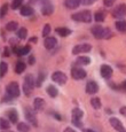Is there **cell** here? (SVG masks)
I'll return each instance as SVG.
<instances>
[{"mask_svg": "<svg viewBox=\"0 0 126 132\" xmlns=\"http://www.w3.org/2000/svg\"><path fill=\"white\" fill-rule=\"evenodd\" d=\"M78 65H88L91 63V59L88 56H79L76 61Z\"/></svg>", "mask_w": 126, "mask_h": 132, "instance_id": "cell-25", "label": "cell"}, {"mask_svg": "<svg viewBox=\"0 0 126 132\" xmlns=\"http://www.w3.org/2000/svg\"><path fill=\"white\" fill-rule=\"evenodd\" d=\"M64 132H76V131L74 130V129H71V128H67L64 130Z\"/></svg>", "mask_w": 126, "mask_h": 132, "instance_id": "cell-46", "label": "cell"}, {"mask_svg": "<svg viewBox=\"0 0 126 132\" xmlns=\"http://www.w3.org/2000/svg\"><path fill=\"white\" fill-rule=\"evenodd\" d=\"M16 36H17V38H20V39H25L28 36L26 29H25V28H20L16 32Z\"/></svg>", "mask_w": 126, "mask_h": 132, "instance_id": "cell-31", "label": "cell"}, {"mask_svg": "<svg viewBox=\"0 0 126 132\" xmlns=\"http://www.w3.org/2000/svg\"><path fill=\"white\" fill-rule=\"evenodd\" d=\"M36 86V79L32 75H28L24 78V84H23V92L26 96H30L32 93V90Z\"/></svg>", "mask_w": 126, "mask_h": 132, "instance_id": "cell-3", "label": "cell"}, {"mask_svg": "<svg viewBox=\"0 0 126 132\" xmlns=\"http://www.w3.org/2000/svg\"><path fill=\"white\" fill-rule=\"evenodd\" d=\"M83 132H95V131L91 130V129H84V130H83Z\"/></svg>", "mask_w": 126, "mask_h": 132, "instance_id": "cell-47", "label": "cell"}, {"mask_svg": "<svg viewBox=\"0 0 126 132\" xmlns=\"http://www.w3.org/2000/svg\"><path fill=\"white\" fill-rule=\"evenodd\" d=\"M46 91H47V94H48L50 98H55V96H57V94H59V90H57L54 85H48Z\"/></svg>", "mask_w": 126, "mask_h": 132, "instance_id": "cell-23", "label": "cell"}, {"mask_svg": "<svg viewBox=\"0 0 126 132\" xmlns=\"http://www.w3.org/2000/svg\"><path fill=\"white\" fill-rule=\"evenodd\" d=\"M111 15L117 20L118 19L122 20L123 17H125L126 16V5L120 4V5H118L117 7H115L111 12Z\"/></svg>", "mask_w": 126, "mask_h": 132, "instance_id": "cell-6", "label": "cell"}, {"mask_svg": "<svg viewBox=\"0 0 126 132\" xmlns=\"http://www.w3.org/2000/svg\"><path fill=\"white\" fill-rule=\"evenodd\" d=\"M116 2V0H103V4L105 7H111L113 6V4Z\"/></svg>", "mask_w": 126, "mask_h": 132, "instance_id": "cell-38", "label": "cell"}, {"mask_svg": "<svg viewBox=\"0 0 126 132\" xmlns=\"http://www.w3.org/2000/svg\"><path fill=\"white\" fill-rule=\"evenodd\" d=\"M29 64H30V65H33V64H34V57L32 56V55L29 57Z\"/></svg>", "mask_w": 126, "mask_h": 132, "instance_id": "cell-43", "label": "cell"}, {"mask_svg": "<svg viewBox=\"0 0 126 132\" xmlns=\"http://www.w3.org/2000/svg\"><path fill=\"white\" fill-rule=\"evenodd\" d=\"M25 68H26V64H25L23 61H17L16 64H15V72L17 75H21L22 72H24Z\"/></svg>", "mask_w": 126, "mask_h": 132, "instance_id": "cell-20", "label": "cell"}, {"mask_svg": "<svg viewBox=\"0 0 126 132\" xmlns=\"http://www.w3.org/2000/svg\"><path fill=\"white\" fill-rule=\"evenodd\" d=\"M8 4H4L1 7V13H0V16H1V19H4L5 16H6L7 12H8Z\"/></svg>", "mask_w": 126, "mask_h": 132, "instance_id": "cell-35", "label": "cell"}, {"mask_svg": "<svg viewBox=\"0 0 126 132\" xmlns=\"http://www.w3.org/2000/svg\"><path fill=\"white\" fill-rule=\"evenodd\" d=\"M109 122H110V124H111V126L117 132H126V129L124 128L123 123L119 120H118V118L111 117V118H109Z\"/></svg>", "mask_w": 126, "mask_h": 132, "instance_id": "cell-10", "label": "cell"}, {"mask_svg": "<svg viewBox=\"0 0 126 132\" xmlns=\"http://www.w3.org/2000/svg\"><path fill=\"white\" fill-rule=\"evenodd\" d=\"M53 116H54V117H56V120H59V121H61V120H62L61 116H60L59 114H56V113H53Z\"/></svg>", "mask_w": 126, "mask_h": 132, "instance_id": "cell-45", "label": "cell"}, {"mask_svg": "<svg viewBox=\"0 0 126 132\" xmlns=\"http://www.w3.org/2000/svg\"><path fill=\"white\" fill-rule=\"evenodd\" d=\"M34 109L30 108V107H25L24 108V115H25V118L28 120L30 124L32 126H38V121H37V117H36V113H34Z\"/></svg>", "mask_w": 126, "mask_h": 132, "instance_id": "cell-5", "label": "cell"}, {"mask_svg": "<svg viewBox=\"0 0 126 132\" xmlns=\"http://www.w3.org/2000/svg\"><path fill=\"white\" fill-rule=\"evenodd\" d=\"M7 116H8L11 123L17 124V122H19V113L16 111V109H14V108L9 109V110L7 111Z\"/></svg>", "mask_w": 126, "mask_h": 132, "instance_id": "cell-15", "label": "cell"}, {"mask_svg": "<svg viewBox=\"0 0 126 132\" xmlns=\"http://www.w3.org/2000/svg\"><path fill=\"white\" fill-rule=\"evenodd\" d=\"M112 68L110 67V65H108V64H103V65H101V68H100V73H101V76H102L103 78H110L112 76Z\"/></svg>", "mask_w": 126, "mask_h": 132, "instance_id": "cell-12", "label": "cell"}, {"mask_svg": "<svg viewBox=\"0 0 126 132\" xmlns=\"http://www.w3.org/2000/svg\"><path fill=\"white\" fill-rule=\"evenodd\" d=\"M49 34H50V25L49 24H45L44 29H42V36L46 38V37L49 36Z\"/></svg>", "mask_w": 126, "mask_h": 132, "instance_id": "cell-34", "label": "cell"}, {"mask_svg": "<svg viewBox=\"0 0 126 132\" xmlns=\"http://www.w3.org/2000/svg\"><path fill=\"white\" fill-rule=\"evenodd\" d=\"M55 32L61 37H68L69 35H71V30L68 29V28H65V27L56 28V29H55Z\"/></svg>", "mask_w": 126, "mask_h": 132, "instance_id": "cell-19", "label": "cell"}, {"mask_svg": "<svg viewBox=\"0 0 126 132\" xmlns=\"http://www.w3.org/2000/svg\"><path fill=\"white\" fill-rule=\"evenodd\" d=\"M82 4V0H65L64 5L68 9H75Z\"/></svg>", "mask_w": 126, "mask_h": 132, "instance_id": "cell-18", "label": "cell"}, {"mask_svg": "<svg viewBox=\"0 0 126 132\" xmlns=\"http://www.w3.org/2000/svg\"><path fill=\"white\" fill-rule=\"evenodd\" d=\"M9 55H11V50H9V47H5L2 56H4V57H9Z\"/></svg>", "mask_w": 126, "mask_h": 132, "instance_id": "cell-39", "label": "cell"}, {"mask_svg": "<svg viewBox=\"0 0 126 132\" xmlns=\"http://www.w3.org/2000/svg\"><path fill=\"white\" fill-rule=\"evenodd\" d=\"M2 132H13V131H11V130H9V131H5V130H4Z\"/></svg>", "mask_w": 126, "mask_h": 132, "instance_id": "cell-49", "label": "cell"}, {"mask_svg": "<svg viewBox=\"0 0 126 132\" xmlns=\"http://www.w3.org/2000/svg\"><path fill=\"white\" fill-rule=\"evenodd\" d=\"M13 51H14V53L16 55H19V56H23V55H26L30 53V51H31V46L30 45H28V46H24L22 48H16L14 47L13 48Z\"/></svg>", "mask_w": 126, "mask_h": 132, "instance_id": "cell-17", "label": "cell"}, {"mask_svg": "<svg viewBox=\"0 0 126 132\" xmlns=\"http://www.w3.org/2000/svg\"><path fill=\"white\" fill-rule=\"evenodd\" d=\"M52 80L59 85H64L65 83L68 82V77L64 72L55 71V72H53V75H52Z\"/></svg>", "mask_w": 126, "mask_h": 132, "instance_id": "cell-7", "label": "cell"}, {"mask_svg": "<svg viewBox=\"0 0 126 132\" xmlns=\"http://www.w3.org/2000/svg\"><path fill=\"white\" fill-rule=\"evenodd\" d=\"M0 128L2 130H8L11 128V124H9V120H6V118H1L0 120Z\"/></svg>", "mask_w": 126, "mask_h": 132, "instance_id": "cell-32", "label": "cell"}, {"mask_svg": "<svg viewBox=\"0 0 126 132\" xmlns=\"http://www.w3.org/2000/svg\"><path fill=\"white\" fill-rule=\"evenodd\" d=\"M71 122L74 123V125H76L77 128H79V129H83V123L80 122V120H75V118H72Z\"/></svg>", "mask_w": 126, "mask_h": 132, "instance_id": "cell-37", "label": "cell"}, {"mask_svg": "<svg viewBox=\"0 0 126 132\" xmlns=\"http://www.w3.org/2000/svg\"><path fill=\"white\" fill-rule=\"evenodd\" d=\"M7 70H8V65H7V63L5 61H2L1 62V77H5Z\"/></svg>", "mask_w": 126, "mask_h": 132, "instance_id": "cell-36", "label": "cell"}, {"mask_svg": "<svg viewBox=\"0 0 126 132\" xmlns=\"http://www.w3.org/2000/svg\"><path fill=\"white\" fill-rule=\"evenodd\" d=\"M71 19L76 22H83V23H91L92 22V13L89 11H82L75 13L71 15Z\"/></svg>", "mask_w": 126, "mask_h": 132, "instance_id": "cell-2", "label": "cell"}, {"mask_svg": "<svg viewBox=\"0 0 126 132\" xmlns=\"http://www.w3.org/2000/svg\"><path fill=\"white\" fill-rule=\"evenodd\" d=\"M92 50V45L89 44H79L76 45L72 48V54H82V53H87Z\"/></svg>", "mask_w": 126, "mask_h": 132, "instance_id": "cell-9", "label": "cell"}, {"mask_svg": "<svg viewBox=\"0 0 126 132\" xmlns=\"http://www.w3.org/2000/svg\"><path fill=\"white\" fill-rule=\"evenodd\" d=\"M119 88H122V90L126 91V80H124V82H123V84L119 86Z\"/></svg>", "mask_w": 126, "mask_h": 132, "instance_id": "cell-44", "label": "cell"}, {"mask_svg": "<svg viewBox=\"0 0 126 132\" xmlns=\"http://www.w3.org/2000/svg\"><path fill=\"white\" fill-rule=\"evenodd\" d=\"M6 93L9 94L12 98H17L21 94V91H20V86L16 82H11L9 84H7L6 86Z\"/></svg>", "mask_w": 126, "mask_h": 132, "instance_id": "cell-4", "label": "cell"}, {"mask_svg": "<svg viewBox=\"0 0 126 132\" xmlns=\"http://www.w3.org/2000/svg\"><path fill=\"white\" fill-rule=\"evenodd\" d=\"M45 78H46V73H45L44 71H40L39 73H38V77L36 79V86H37V87H40V86L42 85Z\"/></svg>", "mask_w": 126, "mask_h": 132, "instance_id": "cell-26", "label": "cell"}, {"mask_svg": "<svg viewBox=\"0 0 126 132\" xmlns=\"http://www.w3.org/2000/svg\"><path fill=\"white\" fill-rule=\"evenodd\" d=\"M91 105H92V107L94 109H96V110H99L101 108V99L100 98H92L91 99Z\"/></svg>", "mask_w": 126, "mask_h": 132, "instance_id": "cell-27", "label": "cell"}, {"mask_svg": "<svg viewBox=\"0 0 126 132\" xmlns=\"http://www.w3.org/2000/svg\"><path fill=\"white\" fill-rule=\"evenodd\" d=\"M105 19V13L103 11H99L94 14V20L96 22H103Z\"/></svg>", "mask_w": 126, "mask_h": 132, "instance_id": "cell-28", "label": "cell"}, {"mask_svg": "<svg viewBox=\"0 0 126 132\" xmlns=\"http://www.w3.org/2000/svg\"><path fill=\"white\" fill-rule=\"evenodd\" d=\"M85 90H86L87 94H95V93L99 92V85L95 80H88Z\"/></svg>", "mask_w": 126, "mask_h": 132, "instance_id": "cell-11", "label": "cell"}, {"mask_svg": "<svg viewBox=\"0 0 126 132\" xmlns=\"http://www.w3.org/2000/svg\"><path fill=\"white\" fill-rule=\"evenodd\" d=\"M92 35L94 36L95 39H109L112 36V32L109 28H103L100 25H95L91 29Z\"/></svg>", "mask_w": 126, "mask_h": 132, "instance_id": "cell-1", "label": "cell"}, {"mask_svg": "<svg viewBox=\"0 0 126 132\" xmlns=\"http://www.w3.org/2000/svg\"><path fill=\"white\" fill-rule=\"evenodd\" d=\"M33 8H32L31 6H23L21 7V15H23V16H31V15H33Z\"/></svg>", "mask_w": 126, "mask_h": 132, "instance_id": "cell-21", "label": "cell"}, {"mask_svg": "<svg viewBox=\"0 0 126 132\" xmlns=\"http://www.w3.org/2000/svg\"><path fill=\"white\" fill-rule=\"evenodd\" d=\"M6 29L8 30V31H15V30L19 29V23L15 21H11L8 22V23L6 24Z\"/></svg>", "mask_w": 126, "mask_h": 132, "instance_id": "cell-30", "label": "cell"}, {"mask_svg": "<svg viewBox=\"0 0 126 132\" xmlns=\"http://www.w3.org/2000/svg\"><path fill=\"white\" fill-rule=\"evenodd\" d=\"M57 45V39L55 37H46L44 40V46L47 50H53Z\"/></svg>", "mask_w": 126, "mask_h": 132, "instance_id": "cell-13", "label": "cell"}, {"mask_svg": "<svg viewBox=\"0 0 126 132\" xmlns=\"http://www.w3.org/2000/svg\"><path fill=\"white\" fill-rule=\"evenodd\" d=\"M116 29L119 32H126V21L125 20H118L116 21Z\"/></svg>", "mask_w": 126, "mask_h": 132, "instance_id": "cell-22", "label": "cell"}, {"mask_svg": "<svg viewBox=\"0 0 126 132\" xmlns=\"http://www.w3.org/2000/svg\"><path fill=\"white\" fill-rule=\"evenodd\" d=\"M87 72L85 71L83 68H79V67H74L71 69V76L74 79H84L86 77Z\"/></svg>", "mask_w": 126, "mask_h": 132, "instance_id": "cell-8", "label": "cell"}, {"mask_svg": "<svg viewBox=\"0 0 126 132\" xmlns=\"http://www.w3.org/2000/svg\"><path fill=\"white\" fill-rule=\"evenodd\" d=\"M30 42H33V43H37V42H38V39H37V38H31V39H30Z\"/></svg>", "mask_w": 126, "mask_h": 132, "instance_id": "cell-48", "label": "cell"}, {"mask_svg": "<svg viewBox=\"0 0 126 132\" xmlns=\"http://www.w3.org/2000/svg\"><path fill=\"white\" fill-rule=\"evenodd\" d=\"M119 113L122 114V115H124V116H126V107L124 106V107H122L119 109Z\"/></svg>", "mask_w": 126, "mask_h": 132, "instance_id": "cell-42", "label": "cell"}, {"mask_svg": "<svg viewBox=\"0 0 126 132\" xmlns=\"http://www.w3.org/2000/svg\"><path fill=\"white\" fill-rule=\"evenodd\" d=\"M53 12H54V6L49 2H46L41 6V14L44 16H49V15L53 14Z\"/></svg>", "mask_w": 126, "mask_h": 132, "instance_id": "cell-14", "label": "cell"}, {"mask_svg": "<svg viewBox=\"0 0 126 132\" xmlns=\"http://www.w3.org/2000/svg\"><path fill=\"white\" fill-rule=\"evenodd\" d=\"M22 4H23V0H13L12 2V9H17L20 8V7L22 6Z\"/></svg>", "mask_w": 126, "mask_h": 132, "instance_id": "cell-33", "label": "cell"}, {"mask_svg": "<svg viewBox=\"0 0 126 132\" xmlns=\"http://www.w3.org/2000/svg\"><path fill=\"white\" fill-rule=\"evenodd\" d=\"M17 131L19 132H30V128L26 123L21 122V123H17Z\"/></svg>", "mask_w": 126, "mask_h": 132, "instance_id": "cell-29", "label": "cell"}, {"mask_svg": "<svg viewBox=\"0 0 126 132\" xmlns=\"http://www.w3.org/2000/svg\"><path fill=\"white\" fill-rule=\"evenodd\" d=\"M71 115H72V118H75V120H82L83 116H84V113H83L82 109L74 108V109H72Z\"/></svg>", "mask_w": 126, "mask_h": 132, "instance_id": "cell-24", "label": "cell"}, {"mask_svg": "<svg viewBox=\"0 0 126 132\" xmlns=\"http://www.w3.org/2000/svg\"><path fill=\"white\" fill-rule=\"evenodd\" d=\"M45 100L42 98H36L33 101V109L36 111H41L45 108Z\"/></svg>", "mask_w": 126, "mask_h": 132, "instance_id": "cell-16", "label": "cell"}, {"mask_svg": "<svg viewBox=\"0 0 126 132\" xmlns=\"http://www.w3.org/2000/svg\"><path fill=\"white\" fill-rule=\"evenodd\" d=\"M46 2H48V0H30V4H41V6Z\"/></svg>", "mask_w": 126, "mask_h": 132, "instance_id": "cell-40", "label": "cell"}, {"mask_svg": "<svg viewBox=\"0 0 126 132\" xmlns=\"http://www.w3.org/2000/svg\"><path fill=\"white\" fill-rule=\"evenodd\" d=\"M95 1H97V0H82V4L85 5V6H88V5L94 4Z\"/></svg>", "mask_w": 126, "mask_h": 132, "instance_id": "cell-41", "label": "cell"}]
</instances>
